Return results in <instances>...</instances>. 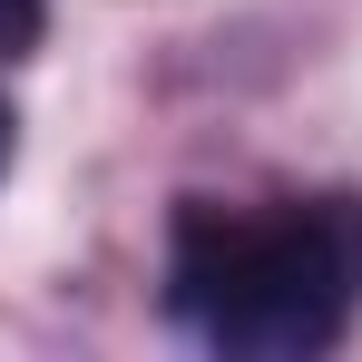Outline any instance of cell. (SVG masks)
Wrapping results in <instances>:
<instances>
[{
	"mask_svg": "<svg viewBox=\"0 0 362 362\" xmlns=\"http://www.w3.org/2000/svg\"><path fill=\"white\" fill-rule=\"evenodd\" d=\"M0 167H10V108H0Z\"/></svg>",
	"mask_w": 362,
	"mask_h": 362,
	"instance_id": "obj_3",
	"label": "cell"
},
{
	"mask_svg": "<svg viewBox=\"0 0 362 362\" xmlns=\"http://www.w3.org/2000/svg\"><path fill=\"white\" fill-rule=\"evenodd\" d=\"M49 30V0H0V59H30Z\"/></svg>",
	"mask_w": 362,
	"mask_h": 362,
	"instance_id": "obj_2",
	"label": "cell"
},
{
	"mask_svg": "<svg viewBox=\"0 0 362 362\" xmlns=\"http://www.w3.org/2000/svg\"><path fill=\"white\" fill-rule=\"evenodd\" d=\"M167 313L245 362L333 353L362 313V196H186L167 226Z\"/></svg>",
	"mask_w": 362,
	"mask_h": 362,
	"instance_id": "obj_1",
	"label": "cell"
}]
</instances>
